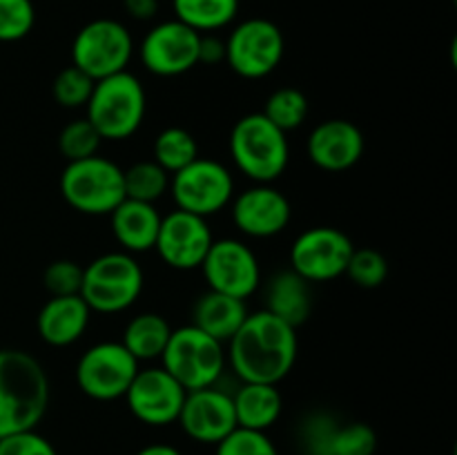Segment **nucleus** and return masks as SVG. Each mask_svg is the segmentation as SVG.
<instances>
[{
  "label": "nucleus",
  "instance_id": "f257e3e1",
  "mask_svg": "<svg viewBox=\"0 0 457 455\" xmlns=\"http://www.w3.org/2000/svg\"><path fill=\"white\" fill-rule=\"evenodd\" d=\"M299 352L297 328L268 310L248 312L241 328L226 343L228 366L241 382H284Z\"/></svg>",
  "mask_w": 457,
  "mask_h": 455
},
{
  "label": "nucleus",
  "instance_id": "f03ea898",
  "mask_svg": "<svg viewBox=\"0 0 457 455\" xmlns=\"http://www.w3.org/2000/svg\"><path fill=\"white\" fill-rule=\"evenodd\" d=\"M49 406V377L43 364L25 351H0V437L29 431Z\"/></svg>",
  "mask_w": 457,
  "mask_h": 455
},
{
  "label": "nucleus",
  "instance_id": "7ed1b4c3",
  "mask_svg": "<svg viewBox=\"0 0 457 455\" xmlns=\"http://www.w3.org/2000/svg\"><path fill=\"white\" fill-rule=\"evenodd\" d=\"M147 112V94L132 71H119L94 83L85 105V119L103 141H125L141 129Z\"/></svg>",
  "mask_w": 457,
  "mask_h": 455
},
{
  "label": "nucleus",
  "instance_id": "20e7f679",
  "mask_svg": "<svg viewBox=\"0 0 457 455\" xmlns=\"http://www.w3.org/2000/svg\"><path fill=\"white\" fill-rule=\"evenodd\" d=\"M228 147L237 170L254 183H275L288 168V136L262 112L241 116L232 125Z\"/></svg>",
  "mask_w": 457,
  "mask_h": 455
},
{
  "label": "nucleus",
  "instance_id": "39448f33",
  "mask_svg": "<svg viewBox=\"0 0 457 455\" xmlns=\"http://www.w3.org/2000/svg\"><path fill=\"white\" fill-rule=\"evenodd\" d=\"M143 285H145V275L137 257L116 250L92 259L83 268L80 297L92 312L116 315L137 303Z\"/></svg>",
  "mask_w": 457,
  "mask_h": 455
},
{
  "label": "nucleus",
  "instance_id": "423d86ee",
  "mask_svg": "<svg viewBox=\"0 0 457 455\" xmlns=\"http://www.w3.org/2000/svg\"><path fill=\"white\" fill-rule=\"evenodd\" d=\"M58 186L65 203L87 217H110L125 199L123 168L101 154L67 163Z\"/></svg>",
  "mask_w": 457,
  "mask_h": 455
},
{
  "label": "nucleus",
  "instance_id": "0eeeda50",
  "mask_svg": "<svg viewBox=\"0 0 457 455\" xmlns=\"http://www.w3.org/2000/svg\"><path fill=\"white\" fill-rule=\"evenodd\" d=\"M161 366L186 391L217 386L228 366L226 343L217 342L192 324L172 328L168 346L161 355Z\"/></svg>",
  "mask_w": 457,
  "mask_h": 455
},
{
  "label": "nucleus",
  "instance_id": "6e6552de",
  "mask_svg": "<svg viewBox=\"0 0 457 455\" xmlns=\"http://www.w3.org/2000/svg\"><path fill=\"white\" fill-rule=\"evenodd\" d=\"M134 56V38L123 22L96 18L79 29L71 40V65L94 80L128 70Z\"/></svg>",
  "mask_w": 457,
  "mask_h": 455
},
{
  "label": "nucleus",
  "instance_id": "1a4fd4ad",
  "mask_svg": "<svg viewBox=\"0 0 457 455\" xmlns=\"http://www.w3.org/2000/svg\"><path fill=\"white\" fill-rule=\"evenodd\" d=\"M223 43L228 67L245 80L270 76L286 54L284 31L268 18H245L232 27Z\"/></svg>",
  "mask_w": 457,
  "mask_h": 455
},
{
  "label": "nucleus",
  "instance_id": "9d476101",
  "mask_svg": "<svg viewBox=\"0 0 457 455\" xmlns=\"http://www.w3.org/2000/svg\"><path fill=\"white\" fill-rule=\"evenodd\" d=\"M168 192H172L177 210L208 219L230 205L235 178L221 161L199 156L170 177Z\"/></svg>",
  "mask_w": 457,
  "mask_h": 455
},
{
  "label": "nucleus",
  "instance_id": "9b49d317",
  "mask_svg": "<svg viewBox=\"0 0 457 455\" xmlns=\"http://www.w3.org/2000/svg\"><path fill=\"white\" fill-rule=\"evenodd\" d=\"M138 368V361L120 342H98L79 357L74 375L89 400L114 401L128 393Z\"/></svg>",
  "mask_w": 457,
  "mask_h": 455
},
{
  "label": "nucleus",
  "instance_id": "f8f14e48",
  "mask_svg": "<svg viewBox=\"0 0 457 455\" xmlns=\"http://www.w3.org/2000/svg\"><path fill=\"white\" fill-rule=\"evenodd\" d=\"M353 250V239L339 228H308L290 245V270L308 284H326L346 272Z\"/></svg>",
  "mask_w": 457,
  "mask_h": 455
},
{
  "label": "nucleus",
  "instance_id": "ddd939ff",
  "mask_svg": "<svg viewBox=\"0 0 457 455\" xmlns=\"http://www.w3.org/2000/svg\"><path fill=\"white\" fill-rule=\"evenodd\" d=\"M208 290L248 299L262 285V263L257 254L241 239H214L201 263Z\"/></svg>",
  "mask_w": 457,
  "mask_h": 455
},
{
  "label": "nucleus",
  "instance_id": "4468645a",
  "mask_svg": "<svg viewBox=\"0 0 457 455\" xmlns=\"http://www.w3.org/2000/svg\"><path fill=\"white\" fill-rule=\"evenodd\" d=\"M201 34L177 18L161 21L143 36L138 45L141 65L161 79L183 76L199 65Z\"/></svg>",
  "mask_w": 457,
  "mask_h": 455
},
{
  "label": "nucleus",
  "instance_id": "2eb2a0df",
  "mask_svg": "<svg viewBox=\"0 0 457 455\" xmlns=\"http://www.w3.org/2000/svg\"><path fill=\"white\" fill-rule=\"evenodd\" d=\"M187 391L163 368H138L137 377L123 395L129 413L147 426H168L179 419Z\"/></svg>",
  "mask_w": 457,
  "mask_h": 455
},
{
  "label": "nucleus",
  "instance_id": "dca6fc26",
  "mask_svg": "<svg viewBox=\"0 0 457 455\" xmlns=\"http://www.w3.org/2000/svg\"><path fill=\"white\" fill-rule=\"evenodd\" d=\"M212 241L214 236L208 219L183 210H172L161 219L154 250L165 266L187 272L199 270Z\"/></svg>",
  "mask_w": 457,
  "mask_h": 455
},
{
  "label": "nucleus",
  "instance_id": "f3484780",
  "mask_svg": "<svg viewBox=\"0 0 457 455\" xmlns=\"http://www.w3.org/2000/svg\"><path fill=\"white\" fill-rule=\"evenodd\" d=\"M232 223L250 239H270L281 235L293 219L288 196L272 183H254L248 190L232 196Z\"/></svg>",
  "mask_w": 457,
  "mask_h": 455
},
{
  "label": "nucleus",
  "instance_id": "a211bd4d",
  "mask_svg": "<svg viewBox=\"0 0 457 455\" xmlns=\"http://www.w3.org/2000/svg\"><path fill=\"white\" fill-rule=\"evenodd\" d=\"M177 422L190 440L217 446L237 428L232 393L217 386L187 391Z\"/></svg>",
  "mask_w": 457,
  "mask_h": 455
},
{
  "label": "nucleus",
  "instance_id": "6ab92c4d",
  "mask_svg": "<svg viewBox=\"0 0 457 455\" xmlns=\"http://www.w3.org/2000/svg\"><path fill=\"white\" fill-rule=\"evenodd\" d=\"M366 138L355 123L346 119L321 120L306 141V154L324 172H346L364 156Z\"/></svg>",
  "mask_w": 457,
  "mask_h": 455
},
{
  "label": "nucleus",
  "instance_id": "aec40b11",
  "mask_svg": "<svg viewBox=\"0 0 457 455\" xmlns=\"http://www.w3.org/2000/svg\"><path fill=\"white\" fill-rule=\"evenodd\" d=\"M92 310L80 294L70 297H49L40 308L36 330L47 346L65 348L79 342L87 330Z\"/></svg>",
  "mask_w": 457,
  "mask_h": 455
},
{
  "label": "nucleus",
  "instance_id": "412c9836",
  "mask_svg": "<svg viewBox=\"0 0 457 455\" xmlns=\"http://www.w3.org/2000/svg\"><path fill=\"white\" fill-rule=\"evenodd\" d=\"M161 219H163V214L159 212L156 203L123 199L110 214L112 235L119 241L123 252H150V250H154Z\"/></svg>",
  "mask_w": 457,
  "mask_h": 455
},
{
  "label": "nucleus",
  "instance_id": "4be33fe9",
  "mask_svg": "<svg viewBox=\"0 0 457 455\" xmlns=\"http://www.w3.org/2000/svg\"><path fill=\"white\" fill-rule=\"evenodd\" d=\"M248 312L250 310L244 299L208 290L196 299L195 308H192V326L204 330L217 342L228 343L232 335L241 328Z\"/></svg>",
  "mask_w": 457,
  "mask_h": 455
},
{
  "label": "nucleus",
  "instance_id": "5701e85b",
  "mask_svg": "<svg viewBox=\"0 0 457 455\" xmlns=\"http://www.w3.org/2000/svg\"><path fill=\"white\" fill-rule=\"evenodd\" d=\"M237 426L250 431H263L275 426L284 410V397L277 384L241 382L237 393H232Z\"/></svg>",
  "mask_w": 457,
  "mask_h": 455
},
{
  "label": "nucleus",
  "instance_id": "b1692460",
  "mask_svg": "<svg viewBox=\"0 0 457 455\" xmlns=\"http://www.w3.org/2000/svg\"><path fill=\"white\" fill-rule=\"evenodd\" d=\"M286 324L299 328L312 312L311 284L293 270L277 272L266 285V308Z\"/></svg>",
  "mask_w": 457,
  "mask_h": 455
},
{
  "label": "nucleus",
  "instance_id": "393cba45",
  "mask_svg": "<svg viewBox=\"0 0 457 455\" xmlns=\"http://www.w3.org/2000/svg\"><path fill=\"white\" fill-rule=\"evenodd\" d=\"M172 335V326L159 312H141L132 317L123 330V343L129 355L141 364V361L161 360L168 339Z\"/></svg>",
  "mask_w": 457,
  "mask_h": 455
},
{
  "label": "nucleus",
  "instance_id": "a878e982",
  "mask_svg": "<svg viewBox=\"0 0 457 455\" xmlns=\"http://www.w3.org/2000/svg\"><path fill=\"white\" fill-rule=\"evenodd\" d=\"M174 18L199 34H214L235 22L239 0H172Z\"/></svg>",
  "mask_w": 457,
  "mask_h": 455
},
{
  "label": "nucleus",
  "instance_id": "bb28decb",
  "mask_svg": "<svg viewBox=\"0 0 457 455\" xmlns=\"http://www.w3.org/2000/svg\"><path fill=\"white\" fill-rule=\"evenodd\" d=\"M195 159H199V143H196L195 134L187 132L186 128L170 125V128L161 129L159 136L154 138V159L152 161H156L170 177L190 165Z\"/></svg>",
  "mask_w": 457,
  "mask_h": 455
},
{
  "label": "nucleus",
  "instance_id": "cd10ccee",
  "mask_svg": "<svg viewBox=\"0 0 457 455\" xmlns=\"http://www.w3.org/2000/svg\"><path fill=\"white\" fill-rule=\"evenodd\" d=\"M125 199L156 203L170 190V174L156 161H138L123 170Z\"/></svg>",
  "mask_w": 457,
  "mask_h": 455
},
{
  "label": "nucleus",
  "instance_id": "c85d7f7f",
  "mask_svg": "<svg viewBox=\"0 0 457 455\" xmlns=\"http://www.w3.org/2000/svg\"><path fill=\"white\" fill-rule=\"evenodd\" d=\"M308 112H311V105H308V98L302 89L279 87L268 96L262 114L272 125H277L281 132L288 134L306 123Z\"/></svg>",
  "mask_w": 457,
  "mask_h": 455
},
{
  "label": "nucleus",
  "instance_id": "c756f323",
  "mask_svg": "<svg viewBox=\"0 0 457 455\" xmlns=\"http://www.w3.org/2000/svg\"><path fill=\"white\" fill-rule=\"evenodd\" d=\"M101 134L87 119L71 120L58 134V152L65 156L67 163L96 156L101 152Z\"/></svg>",
  "mask_w": 457,
  "mask_h": 455
},
{
  "label": "nucleus",
  "instance_id": "7c9ffc66",
  "mask_svg": "<svg viewBox=\"0 0 457 455\" xmlns=\"http://www.w3.org/2000/svg\"><path fill=\"white\" fill-rule=\"evenodd\" d=\"M94 83H96V80L89 79V76L85 74V71H80L79 67H65V70L58 71L56 79H54V101L61 107H65V110H80V107L87 105L89 96H92Z\"/></svg>",
  "mask_w": 457,
  "mask_h": 455
},
{
  "label": "nucleus",
  "instance_id": "2f4dec72",
  "mask_svg": "<svg viewBox=\"0 0 457 455\" xmlns=\"http://www.w3.org/2000/svg\"><path fill=\"white\" fill-rule=\"evenodd\" d=\"M344 275H348V279L360 288H379L388 277V261L379 250L355 248Z\"/></svg>",
  "mask_w": 457,
  "mask_h": 455
},
{
  "label": "nucleus",
  "instance_id": "473e14b6",
  "mask_svg": "<svg viewBox=\"0 0 457 455\" xmlns=\"http://www.w3.org/2000/svg\"><path fill=\"white\" fill-rule=\"evenodd\" d=\"M36 25V7L31 0H0V43L27 38Z\"/></svg>",
  "mask_w": 457,
  "mask_h": 455
},
{
  "label": "nucleus",
  "instance_id": "72a5a7b5",
  "mask_svg": "<svg viewBox=\"0 0 457 455\" xmlns=\"http://www.w3.org/2000/svg\"><path fill=\"white\" fill-rule=\"evenodd\" d=\"M378 449V435L364 422L342 424L330 437V455H373Z\"/></svg>",
  "mask_w": 457,
  "mask_h": 455
},
{
  "label": "nucleus",
  "instance_id": "f704fd0d",
  "mask_svg": "<svg viewBox=\"0 0 457 455\" xmlns=\"http://www.w3.org/2000/svg\"><path fill=\"white\" fill-rule=\"evenodd\" d=\"M214 455H279V451L263 431L237 426L230 435L219 442Z\"/></svg>",
  "mask_w": 457,
  "mask_h": 455
},
{
  "label": "nucleus",
  "instance_id": "c9c22d12",
  "mask_svg": "<svg viewBox=\"0 0 457 455\" xmlns=\"http://www.w3.org/2000/svg\"><path fill=\"white\" fill-rule=\"evenodd\" d=\"M80 284H83V266L71 259H58L49 263L43 272V285L49 297L80 294Z\"/></svg>",
  "mask_w": 457,
  "mask_h": 455
},
{
  "label": "nucleus",
  "instance_id": "e433bc0d",
  "mask_svg": "<svg viewBox=\"0 0 457 455\" xmlns=\"http://www.w3.org/2000/svg\"><path fill=\"white\" fill-rule=\"evenodd\" d=\"M0 455H58L52 442L36 428L0 437Z\"/></svg>",
  "mask_w": 457,
  "mask_h": 455
},
{
  "label": "nucleus",
  "instance_id": "4c0bfd02",
  "mask_svg": "<svg viewBox=\"0 0 457 455\" xmlns=\"http://www.w3.org/2000/svg\"><path fill=\"white\" fill-rule=\"evenodd\" d=\"M337 422L328 415H311L303 424V444L311 455H330V437Z\"/></svg>",
  "mask_w": 457,
  "mask_h": 455
},
{
  "label": "nucleus",
  "instance_id": "58836bf2",
  "mask_svg": "<svg viewBox=\"0 0 457 455\" xmlns=\"http://www.w3.org/2000/svg\"><path fill=\"white\" fill-rule=\"evenodd\" d=\"M221 65L226 62V43L214 34H201L199 40V65Z\"/></svg>",
  "mask_w": 457,
  "mask_h": 455
},
{
  "label": "nucleus",
  "instance_id": "ea45409f",
  "mask_svg": "<svg viewBox=\"0 0 457 455\" xmlns=\"http://www.w3.org/2000/svg\"><path fill=\"white\" fill-rule=\"evenodd\" d=\"M123 7L134 21H152L159 13V0H123Z\"/></svg>",
  "mask_w": 457,
  "mask_h": 455
},
{
  "label": "nucleus",
  "instance_id": "a19ab883",
  "mask_svg": "<svg viewBox=\"0 0 457 455\" xmlns=\"http://www.w3.org/2000/svg\"><path fill=\"white\" fill-rule=\"evenodd\" d=\"M137 455H183V453L177 449V446L161 444V442H156V444L143 446Z\"/></svg>",
  "mask_w": 457,
  "mask_h": 455
}]
</instances>
